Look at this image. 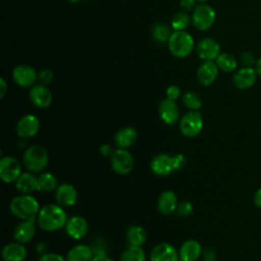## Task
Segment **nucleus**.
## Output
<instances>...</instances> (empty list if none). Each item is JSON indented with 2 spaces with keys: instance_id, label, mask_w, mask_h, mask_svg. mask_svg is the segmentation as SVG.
I'll return each instance as SVG.
<instances>
[{
  "instance_id": "nucleus-1",
  "label": "nucleus",
  "mask_w": 261,
  "mask_h": 261,
  "mask_svg": "<svg viewBox=\"0 0 261 261\" xmlns=\"http://www.w3.org/2000/svg\"><path fill=\"white\" fill-rule=\"evenodd\" d=\"M67 214L64 208L56 204H47L43 206L37 216L38 225L45 231H55L65 226Z\"/></svg>"
},
{
  "instance_id": "nucleus-2",
  "label": "nucleus",
  "mask_w": 261,
  "mask_h": 261,
  "mask_svg": "<svg viewBox=\"0 0 261 261\" xmlns=\"http://www.w3.org/2000/svg\"><path fill=\"white\" fill-rule=\"evenodd\" d=\"M40 205L31 194H19L9 203V210L13 216L20 220H35L40 211Z\"/></svg>"
},
{
  "instance_id": "nucleus-3",
  "label": "nucleus",
  "mask_w": 261,
  "mask_h": 261,
  "mask_svg": "<svg viewBox=\"0 0 261 261\" xmlns=\"http://www.w3.org/2000/svg\"><path fill=\"white\" fill-rule=\"evenodd\" d=\"M22 162L28 171L42 172L49 162L48 151L41 145H33L24 151Z\"/></svg>"
},
{
  "instance_id": "nucleus-4",
  "label": "nucleus",
  "mask_w": 261,
  "mask_h": 261,
  "mask_svg": "<svg viewBox=\"0 0 261 261\" xmlns=\"http://www.w3.org/2000/svg\"><path fill=\"white\" fill-rule=\"evenodd\" d=\"M167 44L170 53L177 58H185L190 55L195 46L193 37L186 31H174Z\"/></svg>"
},
{
  "instance_id": "nucleus-5",
  "label": "nucleus",
  "mask_w": 261,
  "mask_h": 261,
  "mask_svg": "<svg viewBox=\"0 0 261 261\" xmlns=\"http://www.w3.org/2000/svg\"><path fill=\"white\" fill-rule=\"evenodd\" d=\"M192 23L199 31L209 30L215 22V10L206 3H201L195 7L192 14Z\"/></svg>"
},
{
  "instance_id": "nucleus-6",
  "label": "nucleus",
  "mask_w": 261,
  "mask_h": 261,
  "mask_svg": "<svg viewBox=\"0 0 261 261\" xmlns=\"http://www.w3.org/2000/svg\"><path fill=\"white\" fill-rule=\"evenodd\" d=\"M204 125L202 114L199 111L191 110L179 119V130L187 138L198 136Z\"/></svg>"
},
{
  "instance_id": "nucleus-7",
  "label": "nucleus",
  "mask_w": 261,
  "mask_h": 261,
  "mask_svg": "<svg viewBox=\"0 0 261 261\" xmlns=\"http://www.w3.org/2000/svg\"><path fill=\"white\" fill-rule=\"evenodd\" d=\"M110 164L115 173L125 175L129 173L134 167V157L126 149L117 148L110 156Z\"/></svg>"
},
{
  "instance_id": "nucleus-8",
  "label": "nucleus",
  "mask_w": 261,
  "mask_h": 261,
  "mask_svg": "<svg viewBox=\"0 0 261 261\" xmlns=\"http://www.w3.org/2000/svg\"><path fill=\"white\" fill-rule=\"evenodd\" d=\"M21 166L13 156H2L0 159V178L6 182H15L21 174Z\"/></svg>"
},
{
  "instance_id": "nucleus-9",
  "label": "nucleus",
  "mask_w": 261,
  "mask_h": 261,
  "mask_svg": "<svg viewBox=\"0 0 261 261\" xmlns=\"http://www.w3.org/2000/svg\"><path fill=\"white\" fill-rule=\"evenodd\" d=\"M40 120L34 114H25L19 118L16 123L15 132L21 139H29L35 137L40 129Z\"/></svg>"
},
{
  "instance_id": "nucleus-10",
  "label": "nucleus",
  "mask_w": 261,
  "mask_h": 261,
  "mask_svg": "<svg viewBox=\"0 0 261 261\" xmlns=\"http://www.w3.org/2000/svg\"><path fill=\"white\" fill-rule=\"evenodd\" d=\"M196 51L198 56L204 61H215L221 53L219 43L212 38L200 40L196 46Z\"/></svg>"
},
{
  "instance_id": "nucleus-11",
  "label": "nucleus",
  "mask_w": 261,
  "mask_h": 261,
  "mask_svg": "<svg viewBox=\"0 0 261 261\" xmlns=\"http://www.w3.org/2000/svg\"><path fill=\"white\" fill-rule=\"evenodd\" d=\"M158 113L161 120L166 124L173 125L179 120V108L174 100L163 99L159 104Z\"/></svg>"
},
{
  "instance_id": "nucleus-12",
  "label": "nucleus",
  "mask_w": 261,
  "mask_h": 261,
  "mask_svg": "<svg viewBox=\"0 0 261 261\" xmlns=\"http://www.w3.org/2000/svg\"><path fill=\"white\" fill-rule=\"evenodd\" d=\"M257 72L254 67H241L232 75V83L240 90L252 88L257 81Z\"/></svg>"
},
{
  "instance_id": "nucleus-13",
  "label": "nucleus",
  "mask_w": 261,
  "mask_h": 261,
  "mask_svg": "<svg viewBox=\"0 0 261 261\" xmlns=\"http://www.w3.org/2000/svg\"><path fill=\"white\" fill-rule=\"evenodd\" d=\"M12 77L18 86L28 88L34 86L38 79V73L32 66L27 64H20L14 67L12 71Z\"/></svg>"
},
{
  "instance_id": "nucleus-14",
  "label": "nucleus",
  "mask_w": 261,
  "mask_h": 261,
  "mask_svg": "<svg viewBox=\"0 0 261 261\" xmlns=\"http://www.w3.org/2000/svg\"><path fill=\"white\" fill-rule=\"evenodd\" d=\"M77 197L79 195L76 189L68 182L59 185L55 191L56 203L63 208L73 206L77 201Z\"/></svg>"
},
{
  "instance_id": "nucleus-15",
  "label": "nucleus",
  "mask_w": 261,
  "mask_h": 261,
  "mask_svg": "<svg viewBox=\"0 0 261 261\" xmlns=\"http://www.w3.org/2000/svg\"><path fill=\"white\" fill-rule=\"evenodd\" d=\"M149 258L150 261H178L179 254L171 244L160 243L151 250Z\"/></svg>"
},
{
  "instance_id": "nucleus-16",
  "label": "nucleus",
  "mask_w": 261,
  "mask_h": 261,
  "mask_svg": "<svg viewBox=\"0 0 261 261\" xmlns=\"http://www.w3.org/2000/svg\"><path fill=\"white\" fill-rule=\"evenodd\" d=\"M31 102L38 108H47L52 103V93L44 85H34L29 92Z\"/></svg>"
},
{
  "instance_id": "nucleus-17",
  "label": "nucleus",
  "mask_w": 261,
  "mask_h": 261,
  "mask_svg": "<svg viewBox=\"0 0 261 261\" xmlns=\"http://www.w3.org/2000/svg\"><path fill=\"white\" fill-rule=\"evenodd\" d=\"M64 228L66 234L69 238L73 240H81L87 234L89 225L87 220L83 216L75 215L67 219Z\"/></svg>"
},
{
  "instance_id": "nucleus-18",
  "label": "nucleus",
  "mask_w": 261,
  "mask_h": 261,
  "mask_svg": "<svg viewBox=\"0 0 261 261\" xmlns=\"http://www.w3.org/2000/svg\"><path fill=\"white\" fill-rule=\"evenodd\" d=\"M218 71L219 68L215 61H204L197 70V80L202 86L208 87L216 81Z\"/></svg>"
},
{
  "instance_id": "nucleus-19",
  "label": "nucleus",
  "mask_w": 261,
  "mask_h": 261,
  "mask_svg": "<svg viewBox=\"0 0 261 261\" xmlns=\"http://www.w3.org/2000/svg\"><path fill=\"white\" fill-rule=\"evenodd\" d=\"M150 167L152 172L158 176L168 175L174 170L172 165V156L163 153L157 154L152 158Z\"/></svg>"
},
{
  "instance_id": "nucleus-20",
  "label": "nucleus",
  "mask_w": 261,
  "mask_h": 261,
  "mask_svg": "<svg viewBox=\"0 0 261 261\" xmlns=\"http://www.w3.org/2000/svg\"><path fill=\"white\" fill-rule=\"evenodd\" d=\"M36 234L35 220H21L14 228L13 238L16 242L27 244L31 242Z\"/></svg>"
},
{
  "instance_id": "nucleus-21",
  "label": "nucleus",
  "mask_w": 261,
  "mask_h": 261,
  "mask_svg": "<svg viewBox=\"0 0 261 261\" xmlns=\"http://www.w3.org/2000/svg\"><path fill=\"white\" fill-rule=\"evenodd\" d=\"M28 256L24 244L13 242L6 244L2 249L3 261H23Z\"/></svg>"
},
{
  "instance_id": "nucleus-22",
  "label": "nucleus",
  "mask_w": 261,
  "mask_h": 261,
  "mask_svg": "<svg viewBox=\"0 0 261 261\" xmlns=\"http://www.w3.org/2000/svg\"><path fill=\"white\" fill-rule=\"evenodd\" d=\"M202 246L196 240H187L179 248V259L182 261H197L202 254Z\"/></svg>"
},
{
  "instance_id": "nucleus-23",
  "label": "nucleus",
  "mask_w": 261,
  "mask_h": 261,
  "mask_svg": "<svg viewBox=\"0 0 261 261\" xmlns=\"http://www.w3.org/2000/svg\"><path fill=\"white\" fill-rule=\"evenodd\" d=\"M177 205V197L173 191L167 190L160 194L158 198V210L161 214L169 215L172 212H175Z\"/></svg>"
},
{
  "instance_id": "nucleus-24",
  "label": "nucleus",
  "mask_w": 261,
  "mask_h": 261,
  "mask_svg": "<svg viewBox=\"0 0 261 261\" xmlns=\"http://www.w3.org/2000/svg\"><path fill=\"white\" fill-rule=\"evenodd\" d=\"M14 184L20 194H32L34 191H38V176L31 171L22 172Z\"/></svg>"
},
{
  "instance_id": "nucleus-25",
  "label": "nucleus",
  "mask_w": 261,
  "mask_h": 261,
  "mask_svg": "<svg viewBox=\"0 0 261 261\" xmlns=\"http://www.w3.org/2000/svg\"><path fill=\"white\" fill-rule=\"evenodd\" d=\"M138 139L137 130L132 126H125L120 128L114 135V143L118 148L127 149L133 146Z\"/></svg>"
},
{
  "instance_id": "nucleus-26",
  "label": "nucleus",
  "mask_w": 261,
  "mask_h": 261,
  "mask_svg": "<svg viewBox=\"0 0 261 261\" xmlns=\"http://www.w3.org/2000/svg\"><path fill=\"white\" fill-rule=\"evenodd\" d=\"M93 249L86 244H79L69 249L66 254V261H91L94 257Z\"/></svg>"
},
{
  "instance_id": "nucleus-27",
  "label": "nucleus",
  "mask_w": 261,
  "mask_h": 261,
  "mask_svg": "<svg viewBox=\"0 0 261 261\" xmlns=\"http://www.w3.org/2000/svg\"><path fill=\"white\" fill-rule=\"evenodd\" d=\"M147 240V232L141 225H132L126 230L128 246H142Z\"/></svg>"
},
{
  "instance_id": "nucleus-28",
  "label": "nucleus",
  "mask_w": 261,
  "mask_h": 261,
  "mask_svg": "<svg viewBox=\"0 0 261 261\" xmlns=\"http://www.w3.org/2000/svg\"><path fill=\"white\" fill-rule=\"evenodd\" d=\"M58 186L57 177L51 172H42L38 176V191L40 192H55Z\"/></svg>"
},
{
  "instance_id": "nucleus-29",
  "label": "nucleus",
  "mask_w": 261,
  "mask_h": 261,
  "mask_svg": "<svg viewBox=\"0 0 261 261\" xmlns=\"http://www.w3.org/2000/svg\"><path fill=\"white\" fill-rule=\"evenodd\" d=\"M219 70L223 72H232L238 68V61L233 55L229 53H220L215 60Z\"/></svg>"
},
{
  "instance_id": "nucleus-30",
  "label": "nucleus",
  "mask_w": 261,
  "mask_h": 261,
  "mask_svg": "<svg viewBox=\"0 0 261 261\" xmlns=\"http://www.w3.org/2000/svg\"><path fill=\"white\" fill-rule=\"evenodd\" d=\"M120 261H146L145 251L141 246H128L122 252Z\"/></svg>"
},
{
  "instance_id": "nucleus-31",
  "label": "nucleus",
  "mask_w": 261,
  "mask_h": 261,
  "mask_svg": "<svg viewBox=\"0 0 261 261\" xmlns=\"http://www.w3.org/2000/svg\"><path fill=\"white\" fill-rule=\"evenodd\" d=\"M184 105L190 110L198 111L202 107V100L200 96L193 91H188L182 96Z\"/></svg>"
},
{
  "instance_id": "nucleus-32",
  "label": "nucleus",
  "mask_w": 261,
  "mask_h": 261,
  "mask_svg": "<svg viewBox=\"0 0 261 261\" xmlns=\"http://www.w3.org/2000/svg\"><path fill=\"white\" fill-rule=\"evenodd\" d=\"M153 38L159 42V43H164V42H168L170 36H171V31L170 28L168 25H166L165 23H156L153 27Z\"/></svg>"
},
{
  "instance_id": "nucleus-33",
  "label": "nucleus",
  "mask_w": 261,
  "mask_h": 261,
  "mask_svg": "<svg viewBox=\"0 0 261 261\" xmlns=\"http://www.w3.org/2000/svg\"><path fill=\"white\" fill-rule=\"evenodd\" d=\"M192 18H190L189 14L186 12H177L171 19V28L173 31H185L188 27Z\"/></svg>"
},
{
  "instance_id": "nucleus-34",
  "label": "nucleus",
  "mask_w": 261,
  "mask_h": 261,
  "mask_svg": "<svg viewBox=\"0 0 261 261\" xmlns=\"http://www.w3.org/2000/svg\"><path fill=\"white\" fill-rule=\"evenodd\" d=\"M256 57L251 51H244L241 54L240 62L243 67H254L256 64Z\"/></svg>"
},
{
  "instance_id": "nucleus-35",
  "label": "nucleus",
  "mask_w": 261,
  "mask_h": 261,
  "mask_svg": "<svg viewBox=\"0 0 261 261\" xmlns=\"http://www.w3.org/2000/svg\"><path fill=\"white\" fill-rule=\"evenodd\" d=\"M175 212L180 217H188L193 212V205L189 201H181L178 203Z\"/></svg>"
},
{
  "instance_id": "nucleus-36",
  "label": "nucleus",
  "mask_w": 261,
  "mask_h": 261,
  "mask_svg": "<svg viewBox=\"0 0 261 261\" xmlns=\"http://www.w3.org/2000/svg\"><path fill=\"white\" fill-rule=\"evenodd\" d=\"M38 80L40 82L41 85H44V86H47L49 85L52 80H53V72L50 70V69H42L39 73H38Z\"/></svg>"
},
{
  "instance_id": "nucleus-37",
  "label": "nucleus",
  "mask_w": 261,
  "mask_h": 261,
  "mask_svg": "<svg viewBox=\"0 0 261 261\" xmlns=\"http://www.w3.org/2000/svg\"><path fill=\"white\" fill-rule=\"evenodd\" d=\"M187 164V158L184 154H175L172 156V165L174 170L182 169Z\"/></svg>"
},
{
  "instance_id": "nucleus-38",
  "label": "nucleus",
  "mask_w": 261,
  "mask_h": 261,
  "mask_svg": "<svg viewBox=\"0 0 261 261\" xmlns=\"http://www.w3.org/2000/svg\"><path fill=\"white\" fill-rule=\"evenodd\" d=\"M202 261H216V252L213 248L211 247H206L205 249L202 250Z\"/></svg>"
},
{
  "instance_id": "nucleus-39",
  "label": "nucleus",
  "mask_w": 261,
  "mask_h": 261,
  "mask_svg": "<svg viewBox=\"0 0 261 261\" xmlns=\"http://www.w3.org/2000/svg\"><path fill=\"white\" fill-rule=\"evenodd\" d=\"M39 261H66V259L60 254L50 252V253L42 254Z\"/></svg>"
},
{
  "instance_id": "nucleus-40",
  "label": "nucleus",
  "mask_w": 261,
  "mask_h": 261,
  "mask_svg": "<svg viewBox=\"0 0 261 261\" xmlns=\"http://www.w3.org/2000/svg\"><path fill=\"white\" fill-rule=\"evenodd\" d=\"M180 96V89L176 85H171L166 90V98L176 100Z\"/></svg>"
},
{
  "instance_id": "nucleus-41",
  "label": "nucleus",
  "mask_w": 261,
  "mask_h": 261,
  "mask_svg": "<svg viewBox=\"0 0 261 261\" xmlns=\"http://www.w3.org/2000/svg\"><path fill=\"white\" fill-rule=\"evenodd\" d=\"M179 5L186 11L194 10L196 7V0H180Z\"/></svg>"
},
{
  "instance_id": "nucleus-42",
  "label": "nucleus",
  "mask_w": 261,
  "mask_h": 261,
  "mask_svg": "<svg viewBox=\"0 0 261 261\" xmlns=\"http://www.w3.org/2000/svg\"><path fill=\"white\" fill-rule=\"evenodd\" d=\"M99 151H100V153H101L102 156H104V157H110L114 150L112 149V147H111L110 145H108V144H103V145H101Z\"/></svg>"
},
{
  "instance_id": "nucleus-43",
  "label": "nucleus",
  "mask_w": 261,
  "mask_h": 261,
  "mask_svg": "<svg viewBox=\"0 0 261 261\" xmlns=\"http://www.w3.org/2000/svg\"><path fill=\"white\" fill-rule=\"evenodd\" d=\"M253 201H254V204L261 209V188H259L255 194H254V197H253Z\"/></svg>"
},
{
  "instance_id": "nucleus-44",
  "label": "nucleus",
  "mask_w": 261,
  "mask_h": 261,
  "mask_svg": "<svg viewBox=\"0 0 261 261\" xmlns=\"http://www.w3.org/2000/svg\"><path fill=\"white\" fill-rule=\"evenodd\" d=\"M7 89H8V87H7V84H6L5 80L3 77H1L0 79V98L1 99L4 98V96L7 92Z\"/></svg>"
},
{
  "instance_id": "nucleus-45",
  "label": "nucleus",
  "mask_w": 261,
  "mask_h": 261,
  "mask_svg": "<svg viewBox=\"0 0 261 261\" xmlns=\"http://www.w3.org/2000/svg\"><path fill=\"white\" fill-rule=\"evenodd\" d=\"M91 261H114L107 255H95Z\"/></svg>"
},
{
  "instance_id": "nucleus-46",
  "label": "nucleus",
  "mask_w": 261,
  "mask_h": 261,
  "mask_svg": "<svg viewBox=\"0 0 261 261\" xmlns=\"http://www.w3.org/2000/svg\"><path fill=\"white\" fill-rule=\"evenodd\" d=\"M254 68H255V70H256V72H257V75H258V76H261V57H259V58L257 59Z\"/></svg>"
},
{
  "instance_id": "nucleus-47",
  "label": "nucleus",
  "mask_w": 261,
  "mask_h": 261,
  "mask_svg": "<svg viewBox=\"0 0 261 261\" xmlns=\"http://www.w3.org/2000/svg\"><path fill=\"white\" fill-rule=\"evenodd\" d=\"M69 2H71V3H76V2H79V1H81V0H68Z\"/></svg>"
},
{
  "instance_id": "nucleus-48",
  "label": "nucleus",
  "mask_w": 261,
  "mask_h": 261,
  "mask_svg": "<svg viewBox=\"0 0 261 261\" xmlns=\"http://www.w3.org/2000/svg\"><path fill=\"white\" fill-rule=\"evenodd\" d=\"M196 1H198V2H200V3H205L207 0H196Z\"/></svg>"
},
{
  "instance_id": "nucleus-49",
  "label": "nucleus",
  "mask_w": 261,
  "mask_h": 261,
  "mask_svg": "<svg viewBox=\"0 0 261 261\" xmlns=\"http://www.w3.org/2000/svg\"><path fill=\"white\" fill-rule=\"evenodd\" d=\"M178 261H182V260H180V259H179V260H178Z\"/></svg>"
}]
</instances>
